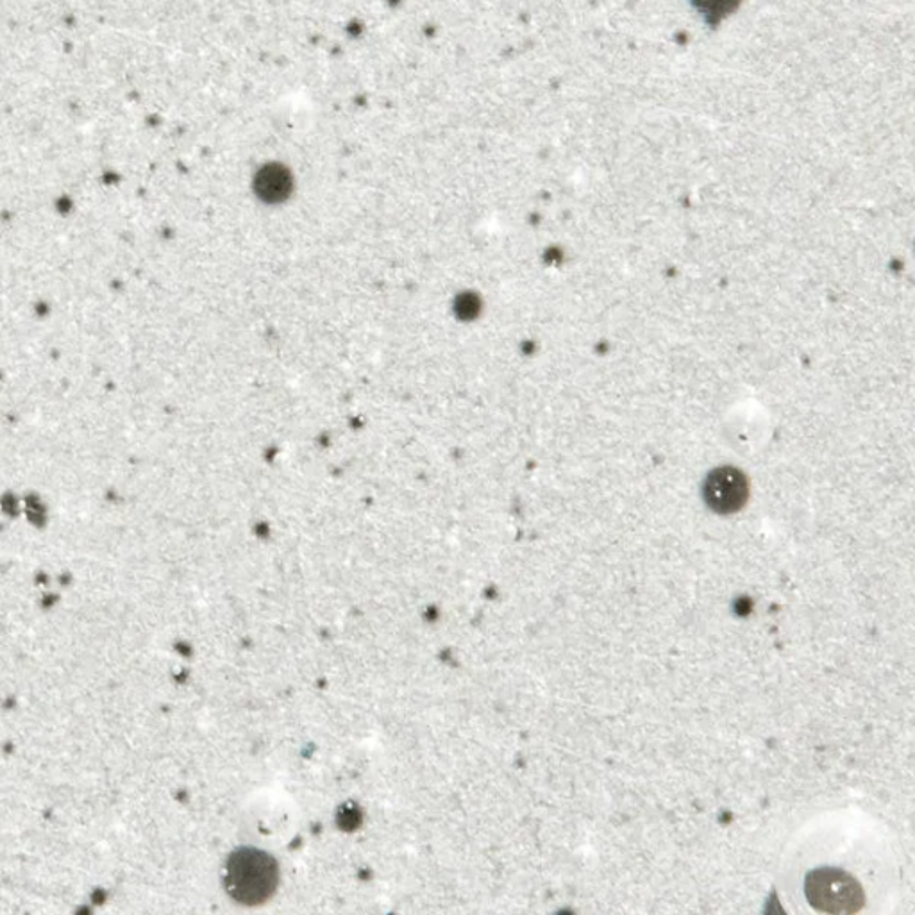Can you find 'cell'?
<instances>
[{
  "label": "cell",
  "mask_w": 915,
  "mask_h": 915,
  "mask_svg": "<svg viewBox=\"0 0 915 915\" xmlns=\"http://www.w3.org/2000/svg\"><path fill=\"white\" fill-rule=\"evenodd\" d=\"M276 860L264 851L240 850L229 859L226 886L229 894L243 905H256L268 900L278 886Z\"/></svg>",
  "instance_id": "6da1fadb"
},
{
  "label": "cell",
  "mask_w": 915,
  "mask_h": 915,
  "mask_svg": "<svg viewBox=\"0 0 915 915\" xmlns=\"http://www.w3.org/2000/svg\"><path fill=\"white\" fill-rule=\"evenodd\" d=\"M704 501L717 513L728 516L740 510L748 499V483L740 472L721 469L704 483Z\"/></svg>",
  "instance_id": "3957f363"
},
{
  "label": "cell",
  "mask_w": 915,
  "mask_h": 915,
  "mask_svg": "<svg viewBox=\"0 0 915 915\" xmlns=\"http://www.w3.org/2000/svg\"><path fill=\"white\" fill-rule=\"evenodd\" d=\"M804 894L815 911L825 914H856L865 905L864 889L850 873L837 867L810 870Z\"/></svg>",
  "instance_id": "7a4b0ae2"
}]
</instances>
